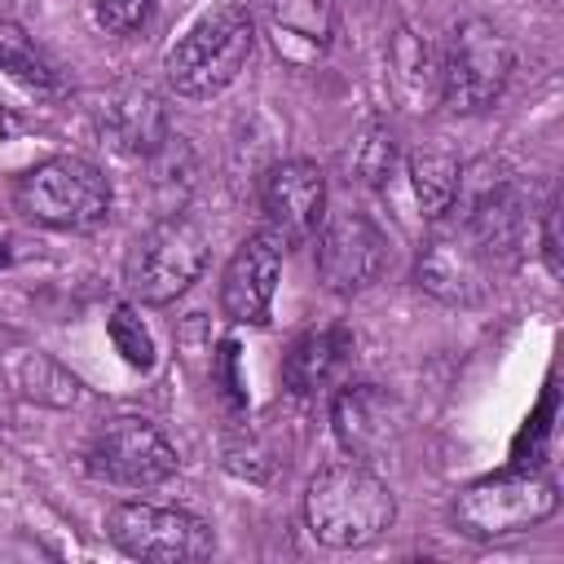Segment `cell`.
<instances>
[{"mask_svg": "<svg viewBox=\"0 0 564 564\" xmlns=\"http://www.w3.org/2000/svg\"><path fill=\"white\" fill-rule=\"evenodd\" d=\"M313 238H317V273L339 295L375 286L388 269V234L366 212H335L330 220H322Z\"/></svg>", "mask_w": 564, "mask_h": 564, "instance_id": "cell-10", "label": "cell"}, {"mask_svg": "<svg viewBox=\"0 0 564 564\" xmlns=\"http://www.w3.org/2000/svg\"><path fill=\"white\" fill-rule=\"evenodd\" d=\"M84 463L97 480L123 485V489H150L176 476V449L172 441L141 414H115L106 419L84 449Z\"/></svg>", "mask_w": 564, "mask_h": 564, "instance_id": "cell-7", "label": "cell"}, {"mask_svg": "<svg viewBox=\"0 0 564 564\" xmlns=\"http://www.w3.org/2000/svg\"><path fill=\"white\" fill-rule=\"evenodd\" d=\"M304 520L308 533L322 546L348 551L383 538L397 520V498L388 480H379L361 458H339L317 467L304 494Z\"/></svg>", "mask_w": 564, "mask_h": 564, "instance_id": "cell-1", "label": "cell"}, {"mask_svg": "<svg viewBox=\"0 0 564 564\" xmlns=\"http://www.w3.org/2000/svg\"><path fill=\"white\" fill-rule=\"evenodd\" d=\"M154 18V0H93V22L110 35H132Z\"/></svg>", "mask_w": 564, "mask_h": 564, "instance_id": "cell-22", "label": "cell"}, {"mask_svg": "<svg viewBox=\"0 0 564 564\" xmlns=\"http://www.w3.org/2000/svg\"><path fill=\"white\" fill-rule=\"evenodd\" d=\"M101 137L119 150V154H137V159H154L167 150L172 128H167V110L159 101V93L128 84V88H110L101 97Z\"/></svg>", "mask_w": 564, "mask_h": 564, "instance_id": "cell-14", "label": "cell"}, {"mask_svg": "<svg viewBox=\"0 0 564 564\" xmlns=\"http://www.w3.org/2000/svg\"><path fill=\"white\" fill-rule=\"evenodd\" d=\"M256 48V22L242 4L207 9L172 48H167V84L181 97H216L225 93Z\"/></svg>", "mask_w": 564, "mask_h": 564, "instance_id": "cell-2", "label": "cell"}, {"mask_svg": "<svg viewBox=\"0 0 564 564\" xmlns=\"http://www.w3.org/2000/svg\"><path fill=\"white\" fill-rule=\"evenodd\" d=\"M4 260H9V256H4V247H0V264H4Z\"/></svg>", "mask_w": 564, "mask_h": 564, "instance_id": "cell-26", "label": "cell"}, {"mask_svg": "<svg viewBox=\"0 0 564 564\" xmlns=\"http://www.w3.org/2000/svg\"><path fill=\"white\" fill-rule=\"evenodd\" d=\"M348 357H352L348 326H339V322L308 326L291 339V348L282 357V383L291 397H317L322 388L335 383V375L344 370Z\"/></svg>", "mask_w": 564, "mask_h": 564, "instance_id": "cell-15", "label": "cell"}, {"mask_svg": "<svg viewBox=\"0 0 564 564\" xmlns=\"http://www.w3.org/2000/svg\"><path fill=\"white\" fill-rule=\"evenodd\" d=\"M264 234L286 251L304 247L326 220V176L313 159H282L260 189Z\"/></svg>", "mask_w": 564, "mask_h": 564, "instance_id": "cell-11", "label": "cell"}, {"mask_svg": "<svg viewBox=\"0 0 564 564\" xmlns=\"http://www.w3.org/2000/svg\"><path fill=\"white\" fill-rule=\"evenodd\" d=\"M436 57H441V101L458 115L489 110L516 70L511 40L485 18L458 22Z\"/></svg>", "mask_w": 564, "mask_h": 564, "instance_id": "cell-6", "label": "cell"}, {"mask_svg": "<svg viewBox=\"0 0 564 564\" xmlns=\"http://www.w3.org/2000/svg\"><path fill=\"white\" fill-rule=\"evenodd\" d=\"M106 538L150 564H189L212 551V529L181 511V507H154V502H115L106 511Z\"/></svg>", "mask_w": 564, "mask_h": 564, "instance_id": "cell-9", "label": "cell"}, {"mask_svg": "<svg viewBox=\"0 0 564 564\" xmlns=\"http://www.w3.org/2000/svg\"><path fill=\"white\" fill-rule=\"evenodd\" d=\"M106 330H110L115 352H119L132 370H150V366H154V335L145 330V322L137 317L132 304H115L110 317H106Z\"/></svg>", "mask_w": 564, "mask_h": 564, "instance_id": "cell-21", "label": "cell"}, {"mask_svg": "<svg viewBox=\"0 0 564 564\" xmlns=\"http://www.w3.org/2000/svg\"><path fill=\"white\" fill-rule=\"evenodd\" d=\"M458 172H463V163L449 150H414L410 154V185H414V198L427 220H441L454 207Z\"/></svg>", "mask_w": 564, "mask_h": 564, "instance_id": "cell-19", "label": "cell"}, {"mask_svg": "<svg viewBox=\"0 0 564 564\" xmlns=\"http://www.w3.org/2000/svg\"><path fill=\"white\" fill-rule=\"evenodd\" d=\"M273 31L291 57H317L335 35V0H273Z\"/></svg>", "mask_w": 564, "mask_h": 564, "instance_id": "cell-17", "label": "cell"}, {"mask_svg": "<svg viewBox=\"0 0 564 564\" xmlns=\"http://www.w3.org/2000/svg\"><path fill=\"white\" fill-rule=\"evenodd\" d=\"M542 260L551 273L564 269V260H560V203L555 198L542 207Z\"/></svg>", "mask_w": 564, "mask_h": 564, "instance_id": "cell-24", "label": "cell"}, {"mask_svg": "<svg viewBox=\"0 0 564 564\" xmlns=\"http://www.w3.org/2000/svg\"><path fill=\"white\" fill-rule=\"evenodd\" d=\"M0 70L22 84L26 93L35 97H57L66 84H62V70L48 62V53L9 18H0Z\"/></svg>", "mask_w": 564, "mask_h": 564, "instance_id": "cell-18", "label": "cell"}, {"mask_svg": "<svg viewBox=\"0 0 564 564\" xmlns=\"http://www.w3.org/2000/svg\"><path fill=\"white\" fill-rule=\"evenodd\" d=\"M18 212L48 229H97L110 216V181L97 163L57 154L18 181Z\"/></svg>", "mask_w": 564, "mask_h": 564, "instance_id": "cell-5", "label": "cell"}, {"mask_svg": "<svg viewBox=\"0 0 564 564\" xmlns=\"http://www.w3.org/2000/svg\"><path fill=\"white\" fill-rule=\"evenodd\" d=\"M388 79L397 97L410 101V110H423V101L441 97V57L414 26H397L388 44Z\"/></svg>", "mask_w": 564, "mask_h": 564, "instance_id": "cell-16", "label": "cell"}, {"mask_svg": "<svg viewBox=\"0 0 564 564\" xmlns=\"http://www.w3.org/2000/svg\"><path fill=\"white\" fill-rule=\"evenodd\" d=\"M330 423H335V436L348 449V458L370 463L397 445V436L405 427V410L397 397H388L375 383H348L330 405Z\"/></svg>", "mask_w": 564, "mask_h": 564, "instance_id": "cell-12", "label": "cell"}, {"mask_svg": "<svg viewBox=\"0 0 564 564\" xmlns=\"http://www.w3.org/2000/svg\"><path fill=\"white\" fill-rule=\"evenodd\" d=\"M348 167H352V176L361 181V185H388L392 181V172H397V132L388 128V123H366L361 132H357V141H352V150H348Z\"/></svg>", "mask_w": 564, "mask_h": 564, "instance_id": "cell-20", "label": "cell"}, {"mask_svg": "<svg viewBox=\"0 0 564 564\" xmlns=\"http://www.w3.org/2000/svg\"><path fill=\"white\" fill-rule=\"evenodd\" d=\"M207 251L212 238L203 220H194L189 212H172L132 242L123 260V282L141 304H172L194 286V278L207 264Z\"/></svg>", "mask_w": 564, "mask_h": 564, "instance_id": "cell-3", "label": "cell"}, {"mask_svg": "<svg viewBox=\"0 0 564 564\" xmlns=\"http://www.w3.org/2000/svg\"><path fill=\"white\" fill-rule=\"evenodd\" d=\"M212 379L220 383V397H225L234 410H242V405H247L242 375H238V344H234V339H225V344H220V352H216V361H212Z\"/></svg>", "mask_w": 564, "mask_h": 564, "instance_id": "cell-23", "label": "cell"}, {"mask_svg": "<svg viewBox=\"0 0 564 564\" xmlns=\"http://www.w3.org/2000/svg\"><path fill=\"white\" fill-rule=\"evenodd\" d=\"M555 507H560L555 480L542 476L538 467L520 463V467H507L498 476H485V480H471L467 489H458L454 524L467 538L494 542V538H511V533L542 524L546 516H555Z\"/></svg>", "mask_w": 564, "mask_h": 564, "instance_id": "cell-4", "label": "cell"}, {"mask_svg": "<svg viewBox=\"0 0 564 564\" xmlns=\"http://www.w3.org/2000/svg\"><path fill=\"white\" fill-rule=\"evenodd\" d=\"M498 273H502L498 260L454 216L436 220L432 238L419 247L414 260V282L441 304H480L494 291Z\"/></svg>", "mask_w": 564, "mask_h": 564, "instance_id": "cell-8", "label": "cell"}, {"mask_svg": "<svg viewBox=\"0 0 564 564\" xmlns=\"http://www.w3.org/2000/svg\"><path fill=\"white\" fill-rule=\"evenodd\" d=\"M278 273H282V247L269 234L247 238L220 278V308L229 322L238 326H264L269 308H273V291H278Z\"/></svg>", "mask_w": 564, "mask_h": 564, "instance_id": "cell-13", "label": "cell"}, {"mask_svg": "<svg viewBox=\"0 0 564 564\" xmlns=\"http://www.w3.org/2000/svg\"><path fill=\"white\" fill-rule=\"evenodd\" d=\"M13 132H18V119H13V110H4V106H0V141H9Z\"/></svg>", "mask_w": 564, "mask_h": 564, "instance_id": "cell-25", "label": "cell"}]
</instances>
